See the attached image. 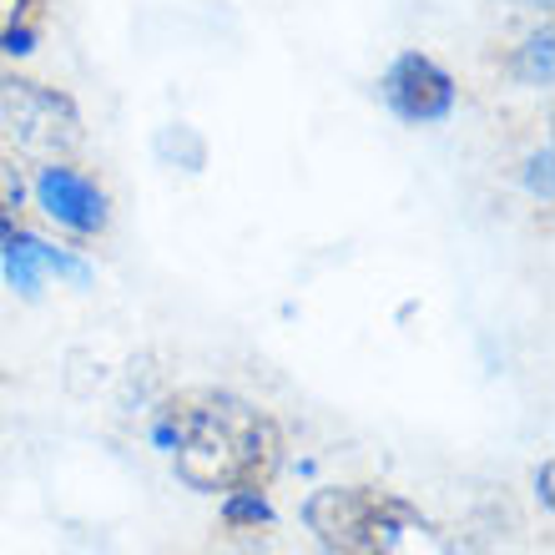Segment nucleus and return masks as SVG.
Returning <instances> with one entry per match:
<instances>
[{
  "instance_id": "7ed1b4c3",
  "label": "nucleus",
  "mask_w": 555,
  "mask_h": 555,
  "mask_svg": "<svg viewBox=\"0 0 555 555\" xmlns=\"http://www.w3.org/2000/svg\"><path fill=\"white\" fill-rule=\"evenodd\" d=\"M0 132L11 137L26 157L61 162L81 146V112L66 91L30 81V76H5L0 81Z\"/></svg>"
},
{
  "instance_id": "0eeeda50",
  "label": "nucleus",
  "mask_w": 555,
  "mask_h": 555,
  "mask_svg": "<svg viewBox=\"0 0 555 555\" xmlns=\"http://www.w3.org/2000/svg\"><path fill=\"white\" fill-rule=\"evenodd\" d=\"M222 526L228 530H268L273 526V511H268V495L263 490H233L222 495Z\"/></svg>"
},
{
  "instance_id": "423d86ee",
  "label": "nucleus",
  "mask_w": 555,
  "mask_h": 555,
  "mask_svg": "<svg viewBox=\"0 0 555 555\" xmlns=\"http://www.w3.org/2000/svg\"><path fill=\"white\" fill-rule=\"evenodd\" d=\"M157 152H162V162H172V167H182V172H203V167H207V142L192 132L188 121L162 127V132H157Z\"/></svg>"
},
{
  "instance_id": "f257e3e1",
  "label": "nucleus",
  "mask_w": 555,
  "mask_h": 555,
  "mask_svg": "<svg viewBox=\"0 0 555 555\" xmlns=\"http://www.w3.org/2000/svg\"><path fill=\"white\" fill-rule=\"evenodd\" d=\"M157 439L177 454V475L203 495L268 490L283 465V429L268 410L228 389L182 395L162 410Z\"/></svg>"
},
{
  "instance_id": "1a4fd4ad",
  "label": "nucleus",
  "mask_w": 555,
  "mask_h": 555,
  "mask_svg": "<svg viewBox=\"0 0 555 555\" xmlns=\"http://www.w3.org/2000/svg\"><path fill=\"white\" fill-rule=\"evenodd\" d=\"M36 5L41 0H0V51H5V41H11L15 30L36 26Z\"/></svg>"
},
{
  "instance_id": "6e6552de",
  "label": "nucleus",
  "mask_w": 555,
  "mask_h": 555,
  "mask_svg": "<svg viewBox=\"0 0 555 555\" xmlns=\"http://www.w3.org/2000/svg\"><path fill=\"white\" fill-rule=\"evenodd\" d=\"M520 72H526V81H535V87H551V30H541V36H530L526 51H520Z\"/></svg>"
},
{
  "instance_id": "9b49d317",
  "label": "nucleus",
  "mask_w": 555,
  "mask_h": 555,
  "mask_svg": "<svg viewBox=\"0 0 555 555\" xmlns=\"http://www.w3.org/2000/svg\"><path fill=\"white\" fill-rule=\"evenodd\" d=\"M530 192H541V203H551V146L530 157Z\"/></svg>"
},
{
  "instance_id": "f8f14e48",
  "label": "nucleus",
  "mask_w": 555,
  "mask_h": 555,
  "mask_svg": "<svg viewBox=\"0 0 555 555\" xmlns=\"http://www.w3.org/2000/svg\"><path fill=\"white\" fill-rule=\"evenodd\" d=\"M551 480H555V465L545 460L541 465V475H535V485H541V505H551Z\"/></svg>"
},
{
  "instance_id": "9d476101",
  "label": "nucleus",
  "mask_w": 555,
  "mask_h": 555,
  "mask_svg": "<svg viewBox=\"0 0 555 555\" xmlns=\"http://www.w3.org/2000/svg\"><path fill=\"white\" fill-rule=\"evenodd\" d=\"M15 207H21V203H15L11 192L0 188V253H5L15 237H21V218H15Z\"/></svg>"
},
{
  "instance_id": "20e7f679",
  "label": "nucleus",
  "mask_w": 555,
  "mask_h": 555,
  "mask_svg": "<svg viewBox=\"0 0 555 555\" xmlns=\"http://www.w3.org/2000/svg\"><path fill=\"white\" fill-rule=\"evenodd\" d=\"M384 102L404 121H444L454 112V76L424 51H404L384 72Z\"/></svg>"
},
{
  "instance_id": "f03ea898",
  "label": "nucleus",
  "mask_w": 555,
  "mask_h": 555,
  "mask_svg": "<svg viewBox=\"0 0 555 555\" xmlns=\"http://www.w3.org/2000/svg\"><path fill=\"white\" fill-rule=\"evenodd\" d=\"M304 520L334 555H395L404 530L420 526V511L384 485H323L308 495Z\"/></svg>"
},
{
  "instance_id": "39448f33",
  "label": "nucleus",
  "mask_w": 555,
  "mask_h": 555,
  "mask_svg": "<svg viewBox=\"0 0 555 555\" xmlns=\"http://www.w3.org/2000/svg\"><path fill=\"white\" fill-rule=\"evenodd\" d=\"M36 203L46 207V218L61 222V228H72V233L91 237L106 228V192L91 182L87 172H76L66 162H41V172H36Z\"/></svg>"
}]
</instances>
